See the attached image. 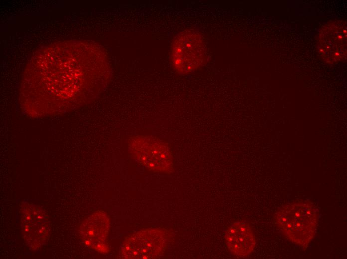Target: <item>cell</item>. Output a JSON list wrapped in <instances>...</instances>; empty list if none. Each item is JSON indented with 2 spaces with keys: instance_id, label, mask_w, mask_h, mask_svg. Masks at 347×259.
I'll list each match as a JSON object with an SVG mask.
<instances>
[{
  "instance_id": "obj_1",
  "label": "cell",
  "mask_w": 347,
  "mask_h": 259,
  "mask_svg": "<svg viewBox=\"0 0 347 259\" xmlns=\"http://www.w3.org/2000/svg\"><path fill=\"white\" fill-rule=\"evenodd\" d=\"M274 218L284 236L303 249L315 237L318 213L310 202L300 200L288 203L278 209Z\"/></svg>"
},
{
  "instance_id": "obj_2",
  "label": "cell",
  "mask_w": 347,
  "mask_h": 259,
  "mask_svg": "<svg viewBox=\"0 0 347 259\" xmlns=\"http://www.w3.org/2000/svg\"><path fill=\"white\" fill-rule=\"evenodd\" d=\"M129 154L139 165L155 173L174 171V158L168 143L152 136L137 135L128 141Z\"/></svg>"
},
{
  "instance_id": "obj_3",
  "label": "cell",
  "mask_w": 347,
  "mask_h": 259,
  "mask_svg": "<svg viewBox=\"0 0 347 259\" xmlns=\"http://www.w3.org/2000/svg\"><path fill=\"white\" fill-rule=\"evenodd\" d=\"M173 234L165 228H150L128 235L124 239L119 256L124 259H154L161 257Z\"/></svg>"
},
{
  "instance_id": "obj_4",
  "label": "cell",
  "mask_w": 347,
  "mask_h": 259,
  "mask_svg": "<svg viewBox=\"0 0 347 259\" xmlns=\"http://www.w3.org/2000/svg\"><path fill=\"white\" fill-rule=\"evenodd\" d=\"M170 57L174 68L183 75L192 73L203 65L207 55L201 35L193 30L179 33L172 42Z\"/></svg>"
},
{
  "instance_id": "obj_5",
  "label": "cell",
  "mask_w": 347,
  "mask_h": 259,
  "mask_svg": "<svg viewBox=\"0 0 347 259\" xmlns=\"http://www.w3.org/2000/svg\"><path fill=\"white\" fill-rule=\"evenodd\" d=\"M20 223L23 238L32 251L39 250L47 241L50 232L49 217L41 207L26 203L22 205Z\"/></svg>"
},
{
  "instance_id": "obj_6",
  "label": "cell",
  "mask_w": 347,
  "mask_h": 259,
  "mask_svg": "<svg viewBox=\"0 0 347 259\" xmlns=\"http://www.w3.org/2000/svg\"><path fill=\"white\" fill-rule=\"evenodd\" d=\"M317 44L319 53L326 63L335 64L347 57V25L342 21L326 24L320 30Z\"/></svg>"
},
{
  "instance_id": "obj_7",
  "label": "cell",
  "mask_w": 347,
  "mask_h": 259,
  "mask_svg": "<svg viewBox=\"0 0 347 259\" xmlns=\"http://www.w3.org/2000/svg\"><path fill=\"white\" fill-rule=\"evenodd\" d=\"M109 218L106 212L97 211L88 216L79 228L80 237L88 248L100 253H107Z\"/></svg>"
},
{
  "instance_id": "obj_8",
  "label": "cell",
  "mask_w": 347,
  "mask_h": 259,
  "mask_svg": "<svg viewBox=\"0 0 347 259\" xmlns=\"http://www.w3.org/2000/svg\"><path fill=\"white\" fill-rule=\"evenodd\" d=\"M225 240L228 250L238 257L250 256L256 246L255 236L251 227L242 222H234L227 228Z\"/></svg>"
}]
</instances>
